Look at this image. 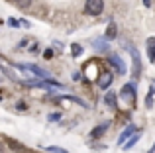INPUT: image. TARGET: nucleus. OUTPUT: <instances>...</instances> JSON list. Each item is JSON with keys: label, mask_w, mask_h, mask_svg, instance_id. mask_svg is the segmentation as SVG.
I'll return each instance as SVG.
<instances>
[{"label": "nucleus", "mask_w": 155, "mask_h": 153, "mask_svg": "<svg viewBox=\"0 0 155 153\" xmlns=\"http://www.w3.org/2000/svg\"><path fill=\"white\" fill-rule=\"evenodd\" d=\"M104 10V0H87L84 2V12L88 16H98Z\"/></svg>", "instance_id": "nucleus-1"}, {"label": "nucleus", "mask_w": 155, "mask_h": 153, "mask_svg": "<svg viewBox=\"0 0 155 153\" xmlns=\"http://www.w3.org/2000/svg\"><path fill=\"white\" fill-rule=\"evenodd\" d=\"M120 94H122V98H126L128 102H134V100H136V88H134L132 84H124Z\"/></svg>", "instance_id": "nucleus-2"}, {"label": "nucleus", "mask_w": 155, "mask_h": 153, "mask_svg": "<svg viewBox=\"0 0 155 153\" xmlns=\"http://www.w3.org/2000/svg\"><path fill=\"white\" fill-rule=\"evenodd\" d=\"M130 53H132V61H134V79H137L141 75V61H140V57H137L134 47H130Z\"/></svg>", "instance_id": "nucleus-3"}, {"label": "nucleus", "mask_w": 155, "mask_h": 153, "mask_svg": "<svg viewBox=\"0 0 155 153\" xmlns=\"http://www.w3.org/2000/svg\"><path fill=\"white\" fill-rule=\"evenodd\" d=\"M110 84H112V73L110 71H102L98 76V86L100 88H108Z\"/></svg>", "instance_id": "nucleus-4"}, {"label": "nucleus", "mask_w": 155, "mask_h": 153, "mask_svg": "<svg viewBox=\"0 0 155 153\" xmlns=\"http://www.w3.org/2000/svg\"><path fill=\"white\" fill-rule=\"evenodd\" d=\"M136 130H140V128H134V126H128V128H126V132H124V134L120 135V139H118V143H120V145H122V143H126V142H128V139L132 138L134 134H136Z\"/></svg>", "instance_id": "nucleus-5"}, {"label": "nucleus", "mask_w": 155, "mask_h": 153, "mask_svg": "<svg viewBox=\"0 0 155 153\" xmlns=\"http://www.w3.org/2000/svg\"><path fill=\"white\" fill-rule=\"evenodd\" d=\"M116 35H118V28H116V24H114V22H110L108 28H106L104 39H116Z\"/></svg>", "instance_id": "nucleus-6"}, {"label": "nucleus", "mask_w": 155, "mask_h": 153, "mask_svg": "<svg viewBox=\"0 0 155 153\" xmlns=\"http://www.w3.org/2000/svg\"><path fill=\"white\" fill-rule=\"evenodd\" d=\"M106 130H108V124H102V126H96L94 130L91 132V139H98V138H102Z\"/></svg>", "instance_id": "nucleus-7"}, {"label": "nucleus", "mask_w": 155, "mask_h": 153, "mask_svg": "<svg viewBox=\"0 0 155 153\" xmlns=\"http://www.w3.org/2000/svg\"><path fill=\"white\" fill-rule=\"evenodd\" d=\"M147 57L151 63H155V37L147 39Z\"/></svg>", "instance_id": "nucleus-8"}, {"label": "nucleus", "mask_w": 155, "mask_h": 153, "mask_svg": "<svg viewBox=\"0 0 155 153\" xmlns=\"http://www.w3.org/2000/svg\"><path fill=\"white\" fill-rule=\"evenodd\" d=\"M140 138H141V130H137V132H136V134H134V135H132V138H130V139H128V142H126V145H124V149H132V147H134V145H136V143H137V139H140Z\"/></svg>", "instance_id": "nucleus-9"}, {"label": "nucleus", "mask_w": 155, "mask_h": 153, "mask_svg": "<svg viewBox=\"0 0 155 153\" xmlns=\"http://www.w3.org/2000/svg\"><path fill=\"white\" fill-rule=\"evenodd\" d=\"M110 61H112L114 65H116V69L120 71V73H126V65H124V61H122V59L118 57V55H110Z\"/></svg>", "instance_id": "nucleus-10"}, {"label": "nucleus", "mask_w": 155, "mask_h": 153, "mask_svg": "<svg viewBox=\"0 0 155 153\" xmlns=\"http://www.w3.org/2000/svg\"><path fill=\"white\" fill-rule=\"evenodd\" d=\"M104 102H106V106L108 108H116V94H114V92H108V94H106V98H104Z\"/></svg>", "instance_id": "nucleus-11"}, {"label": "nucleus", "mask_w": 155, "mask_h": 153, "mask_svg": "<svg viewBox=\"0 0 155 153\" xmlns=\"http://www.w3.org/2000/svg\"><path fill=\"white\" fill-rule=\"evenodd\" d=\"M20 69H28V71H31V73L38 75V76H45V71L39 69V67H35V65H26V67H20Z\"/></svg>", "instance_id": "nucleus-12"}, {"label": "nucleus", "mask_w": 155, "mask_h": 153, "mask_svg": "<svg viewBox=\"0 0 155 153\" xmlns=\"http://www.w3.org/2000/svg\"><path fill=\"white\" fill-rule=\"evenodd\" d=\"M71 53H73V57H79V55H83V47H81L79 43H73L71 45Z\"/></svg>", "instance_id": "nucleus-13"}, {"label": "nucleus", "mask_w": 155, "mask_h": 153, "mask_svg": "<svg viewBox=\"0 0 155 153\" xmlns=\"http://www.w3.org/2000/svg\"><path fill=\"white\" fill-rule=\"evenodd\" d=\"M45 149L49 151V153H69V151L61 149V147H55V145H45Z\"/></svg>", "instance_id": "nucleus-14"}, {"label": "nucleus", "mask_w": 155, "mask_h": 153, "mask_svg": "<svg viewBox=\"0 0 155 153\" xmlns=\"http://www.w3.org/2000/svg\"><path fill=\"white\" fill-rule=\"evenodd\" d=\"M16 2V6H20V8H28L31 4V0H14Z\"/></svg>", "instance_id": "nucleus-15"}, {"label": "nucleus", "mask_w": 155, "mask_h": 153, "mask_svg": "<svg viewBox=\"0 0 155 153\" xmlns=\"http://www.w3.org/2000/svg\"><path fill=\"white\" fill-rule=\"evenodd\" d=\"M145 106H147V108H151V106H153V92H151V90H149V94H147V100H145Z\"/></svg>", "instance_id": "nucleus-16"}, {"label": "nucleus", "mask_w": 155, "mask_h": 153, "mask_svg": "<svg viewBox=\"0 0 155 153\" xmlns=\"http://www.w3.org/2000/svg\"><path fill=\"white\" fill-rule=\"evenodd\" d=\"M8 26H10V28H20V22L16 18H10V20H8Z\"/></svg>", "instance_id": "nucleus-17"}, {"label": "nucleus", "mask_w": 155, "mask_h": 153, "mask_svg": "<svg viewBox=\"0 0 155 153\" xmlns=\"http://www.w3.org/2000/svg\"><path fill=\"white\" fill-rule=\"evenodd\" d=\"M61 118V114H59V112H55V114H51L49 116V120H51V122H55V120H59Z\"/></svg>", "instance_id": "nucleus-18"}, {"label": "nucleus", "mask_w": 155, "mask_h": 153, "mask_svg": "<svg viewBox=\"0 0 155 153\" xmlns=\"http://www.w3.org/2000/svg\"><path fill=\"white\" fill-rule=\"evenodd\" d=\"M51 57H53V51L47 49V51H45V59H51Z\"/></svg>", "instance_id": "nucleus-19"}, {"label": "nucleus", "mask_w": 155, "mask_h": 153, "mask_svg": "<svg viewBox=\"0 0 155 153\" xmlns=\"http://www.w3.org/2000/svg\"><path fill=\"white\" fill-rule=\"evenodd\" d=\"M81 79V73H73V80H79Z\"/></svg>", "instance_id": "nucleus-20"}, {"label": "nucleus", "mask_w": 155, "mask_h": 153, "mask_svg": "<svg viewBox=\"0 0 155 153\" xmlns=\"http://www.w3.org/2000/svg\"><path fill=\"white\" fill-rule=\"evenodd\" d=\"M143 4H145V6L149 8V6H151V0H143Z\"/></svg>", "instance_id": "nucleus-21"}]
</instances>
